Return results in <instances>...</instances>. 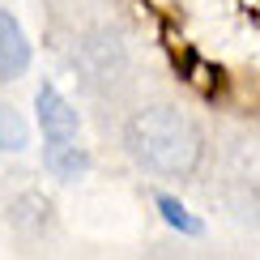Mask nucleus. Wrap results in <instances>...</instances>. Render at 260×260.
<instances>
[{
    "mask_svg": "<svg viewBox=\"0 0 260 260\" xmlns=\"http://www.w3.org/2000/svg\"><path fill=\"white\" fill-rule=\"evenodd\" d=\"M124 145L154 175H192L201 162V133L171 107H145L124 128Z\"/></svg>",
    "mask_w": 260,
    "mask_h": 260,
    "instance_id": "nucleus-1",
    "label": "nucleus"
},
{
    "mask_svg": "<svg viewBox=\"0 0 260 260\" xmlns=\"http://www.w3.org/2000/svg\"><path fill=\"white\" fill-rule=\"evenodd\" d=\"M35 111H39V128H43V137H47V141H73V137H77L81 120H77L73 103L64 99L56 85H47V81L39 85V94H35Z\"/></svg>",
    "mask_w": 260,
    "mask_h": 260,
    "instance_id": "nucleus-2",
    "label": "nucleus"
},
{
    "mask_svg": "<svg viewBox=\"0 0 260 260\" xmlns=\"http://www.w3.org/2000/svg\"><path fill=\"white\" fill-rule=\"evenodd\" d=\"M26 69H30L26 30H21V21L9 9H0V81H17Z\"/></svg>",
    "mask_w": 260,
    "mask_h": 260,
    "instance_id": "nucleus-3",
    "label": "nucleus"
},
{
    "mask_svg": "<svg viewBox=\"0 0 260 260\" xmlns=\"http://www.w3.org/2000/svg\"><path fill=\"white\" fill-rule=\"evenodd\" d=\"M43 162H47V171L64 183L81 179L85 171H90V154L77 145V137L73 141H47V149H43Z\"/></svg>",
    "mask_w": 260,
    "mask_h": 260,
    "instance_id": "nucleus-4",
    "label": "nucleus"
},
{
    "mask_svg": "<svg viewBox=\"0 0 260 260\" xmlns=\"http://www.w3.org/2000/svg\"><path fill=\"white\" fill-rule=\"evenodd\" d=\"M47 213H51V205L43 201L39 192H26V197H17V201H13L9 218H13V226H21L26 235H39L43 226H47Z\"/></svg>",
    "mask_w": 260,
    "mask_h": 260,
    "instance_id": "nucleus-5",
    "label": "nucleus"
},
{
    "mask_svg": "<svg viewBox=\"0 0 260 260\" xmlns=\"http://www.w3.org/2000/svg\"><path fill=\"white\" fill-rule=\"evenodd\" d=\"M154 205H158V213H162V222L167 226H175L179 235H201L205 226H201V218H192V209L183 201H175V197H167V192H158L154 197Z\"/></svg>",
    "mask_w": 260,
    "mask_h": 260,
    "instance_id": "nucleus-6",
    "label": "nucleus"
},
{
    "mask_svg": "<svg viewBox=\"0 0 260 260\" xmlns=\"http://www.w3.org/2000/svg\"><path fill=\"white\" fill-rule=\"evenodd\" d=\"M30 145V128H26V120L13 111L9 103H0V149H26Z\"/></svg>",
    "mask_w": 260,
    "mask_h": 260,
    "instance_id": "nucleus-7",
    "label": "nucleus"
}]
</instances>
